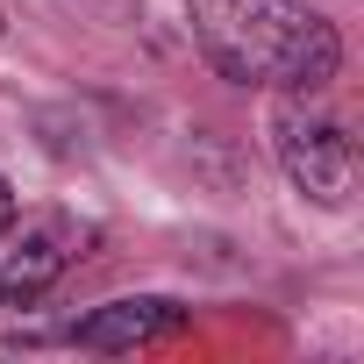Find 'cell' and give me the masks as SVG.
<instances>
[{
	"label": "cell",
	"mask_w": 364,
	"mask_h": 364,
	"mask_svg": "<svg viewBox=\"0 0 364 364\" xmlns=\"http://www.w3.org/2000/svg\"><path fill=\"white\" fill-rule=\"evenodd\" d=\"M93 243V222H79L72 208H36V215H8L0 222V307H29L43 300Z\"/></svg>",
	"instance_id": "obj_2"
},
{
	"label": "cell",
	"mask_w": 364,
	"mask_h": 364,
	"mask_svg": "<svg viewBox=\"0 0 364 364\" xmlns=\"http://www.w3.org/2000/svg\"><path fill=\"white\" fill-rule=\"evenodd\" d=\"M272 143H279V164L293 178V193H307L314 208H343L350 200V178H357L350 136H343V122L307 114V93H286V107L272 122Z\"/></svg>",
	"instance_id": "obj_3"
},
{
	"label": "cell",
	"mask_w": 364,
	"mask_h": 364,
	"mask_svg": "<svg viewBox=\"0 0 364 364\" xmlns=\"http://www.w3.org/2000/svg\"><path fill=\"white\" fill-rule=\"evenodd\" d=\"M178 328H186V307H178V300L136 293V300H107V307L79 314V321L65 328V343H79V350H143V343L178 336Z\"/></svg>",
	"instance_id": "obj_4"
},
{
	"label": "cell",
	"mask_w": 364,
	"mask_h": 364,
	"mask_svg": "<svg viewBox=\"0 0 364 364\" xmlns=\"http://www.w3.org/2000/svg\"><path fill=\"white\" fill-rule=\"evenodd\" d=\"M15 215V186H8V178H0V222H8Z\"/></svg>",
	"instance_id": "obj_5"
},
{
	"label": "cell",
	"mask_w": 364,
	"mask_h": 364,
	"mask_svg": "<svg viewBox=\"0 0 364 364\" xmlns=\"http://www.w3.org/2000/svg\"><path fill=\"white\" fill-rule=\"evenodd\" d=\"M0 29H8V22H0Z\"/></svg>",
	"instance_id": "obj_6"
},
{
	"label": "cell",
	"mask_w": 364,
	"mask_h": 364,
	"mask_svg": "<svg viewBox=\"0 0 364 364\" xmlns=\"http://www.w3.org/2000/svg\"><path fill=\"white\" fill-rule=\"evenodd\" d=\"M186 22L229 86L321 93L343 65V36L300 0H186Z\"/></svg>",
	"instance_id": "obj_1"
}]
</instances>
